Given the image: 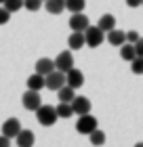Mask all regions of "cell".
<instances>
[{
    "mask_svg": "<svg viewBox=\"0 0 143 147\" xmlns=\"http://www.w3.org/2000/svg\"><path fill=\"white\" fill-rule=\"evenodd\" d=\"M40 6H42V0H23V9L28 11H40Z\"/></svg>",
    "mask_w": 143,
    "mask_h": 147,
    "instance_id": "25",
    "label": "cell"
},
{
    "mask_svg": "<svg viewBox=\"0 0 143 147\" xmlns=\"http://www.w3.org/2000/svg\"><path fill=\"white\" fill-rule=\"evenodd\" d=\"M55 67L59 71H63V74L74 67V55H72V51H61L59 53L57 59H55Z\"/></svg>",
    "mask_w": 143,
    "mask_h": 147,
    "instance_id": "5",
    "label": "cell"
},
{
    "mask_svg": "<svg viewBox=\"0 0 143 147\" xmlns=\"http://www.w3.org/2000/svg\"><path fill=\"white\" fill-rule=\"evenodd\" d=\"M65 84L67 86H72V88H82L84 86V74L76 69V67H72L70 71H65Z\"/></svg>",
    "mask_w": 143,
    "mask_h": 147,
    "instance_id": "7",
    "label": "cell"
},
{
    "mask_svg": "<svg viewBox=\"0 0 143 147\" xmlns=\"http://www.w3.org/2000/svg\"><path fill=\"white\" fill-rule=\"evenodd\" d=\"M53 69H57V67H55V59H46V57H42V59H38V61H36V71L42 74V76L51 74Z\"/></svg>",
    "mask_w": 143,
    "mask_h": 147,
    "instance_id": "15",
    "label": "cell"
},
{
    "mask_svg": "<svg viewBox=\"0 0 143 147\" xmlns=\"http://www.w3.org/2000/svg\"><path fill=\"white\" fill-rule=\"evenodd\" d=\"M42 2H46V0H42Z\"/></svg>",
    "mask_w": 143,
    "mask_h": 147,
    "instance_id": "34",
    "label": "cell"
},
{
    "mask_svg": "<svg viewBox=\"0 0 143 147\" xmlns=\"http://www.w3.org/2000/svg\"><path fill=\"white\" fill-rule=\"evenodd\" d=\"M99 126L97 118L93 113H84V116H78V122H76V130L80 135H91V132Z\"/></svg>",
    "mask_w": 143,
    "mask_h": 147,
    "instance_id": "3",
    "label": "cell"
},
{
    "mask_svg": "<svg viewBox=\"0 0 143 147\" xmlns=\"http://www.w3.org/2000/svg\"><path fill=\"white\" fill-rule=\"evenodd\" d=\"M91 99L88 97H74L72 101V109H74V116H84V113H91Z\"/></svg>",
    "mask_w": 143,
    "mask_h": 147,
    "instance_id": "8",
    "label": "cell"
},
{
    "mask_svg": "<svg viewBox=\"0 0 143 147\" xmlns=\"http://www.w3.org/2000/svg\"><path fill=\"white\" fill-rule=\"evenodd\" d=\"M0 4H4V0H0Z\"/></svg>",
    "mask_w": 143,
    "mask_h": 147,
    "instance_id": "32",
    "label": "cell"
},
{
    "mask_svg": "<svg viewBox=\"0 0 143 147\" xmlns=\"http://www.w3.org/2000/svg\"><path fill=\"white\" fill-rule=\"evenodd\" d=\"M84 6H86V0H65V11L70 13H80L84 11Z\"/></svg>",
    "mask_w": 143,
    "mask_h": 147,
    "instance_id": "21",
    "label": "cell"
},
{
    "mask_svg": "<svg viewBox=\"0 0 143 147\" xmlns=\"http://www.w3.org/2000/svg\"><path fill=\"white\" fill-rule=\"evenodd\" d=\"M88 139H91V143H93L95 147H101V145L105 143V132L99 130V128H95L91 135H88Z\"/></svg>",
    "mask_w": 143,
    "mask_h": 147,
    "instance_id": "22",
    "label": "cell"
},
{
    "mask_svg": "<svg viewBox=\"0 0 143 147\" xmlns=\"http://www.w3.org/2000/svg\"><path fill=\"white\" fill-rule=\"evenodd\" d=\"M135 49H137V55H139V57H143V36L137 40V42H135Z\"/></svg>",
    "mask_w": 143,
    "mask_h": 147,
    "instance_id": "28",
    "label": "cell"
},
{
    "mask_svg": "<svg viewBox=\"0 0 143 147\" xmlns=\"http://www.w3.org/2000/svg\"><path fill=\"white\" fill-rule=\"evenodd\" d=\"M21 103H23V107H25V109L36 111L40 105H42L40 90H30V88H28V92H23V97H21Z\"/></svg>",
    "mask_w": 143,
    "mask_h": 147,
    "instance_id": "4",
    "label": "cell"
},
{
    "mask_svg": "<svg viewBox=\"0 0 143 147\" xmlns=\"http://www.w3.org/2000/svg\"><path fill=\"white\" fill-rule=\"evenodd\" d=\"M131 69H133V74H137V76H141L143 74V57H135L133 61H131Z\"/></svg>",
    "mask_w": 143,
    "mask_h": 147,
    "instance_id": "24",
    "label": "cell"
},
{
    "mask_svg": "<svg viewBox=\"0 0 143 147\" xmlns=\"http://www.w3.org/2000/svg\"><path fill=\"white\" fill-rule=\"evenodd\" d=\"M44 9L51 13V15H61L65 11V0H46Z\"/></svg>",
    "mask_w": 143,
    "mask_h": 147,
    "instance_id": "16",
    "label": "cell"
},
{
    "mask_svg": "<svg viewBox=\"0 0 143 147\" xmlns=\"http://www.w3.org/2000/svg\"><path fill=\"white\" fill-rule=\"evenodd\" d=\"M2 6H4L9 13H17V11L23 9V0H4Z\"/></svg>",
    "mask_w": 143,
    "mask_h": 147,
    "instance_id": "23",
    "label": "cell"
},
{
    "mask_svg": "<svg viewBox=\"0 0 143 147\" xmlns=\"http://www.w3.org/2000/svg\"><path fill=\"white\" fill-rule=\"evenodd\" d=\"M57 116L59 118H63V120H67V118H72L74 116V109H72V103H63V101H59V105H57Z\"/></svg>",
    "mask_w": 143,
    "mask_h": 147,
    "instance_id": "20",
    "label": "cell"
},
{
    "mask_svg": "<svg viewBox=\"0 0 143 147\" xmlns=\"http://www.w3.org/2000/svg\"><path fill=\"white\" fill-rule=\"evenodd\" d=\"M120 57L124 59V61H133L135 57H137V49H135L133 42H124L120 46Z\"/></svg>",
    "mask_w": 143,
    "mask_h": 147,
    "instance_id": "18",
    "label": "cell"
},
{
    "mask_svg": "<svg viewBox=\"0 0 143 147\" xmlns=\"http://www.w3.org/2000/svg\"><path fill=\"white\" fill-rule=\"evenodd\" d=\"M11 141H13V139L4 137V135H0V147H11Z\"/></svg>",
    "mask_w": 143,
    "mask_h": 147,
    "instance_id": "29",
    "label": "cell"
},
{
    "mask_svg": "<svg viewBox=\"0 0 143 147\" xmlns=\"http://www.w3.org/2000/svg\"><path fill=\"white\" fill-rule=\"evenodd\" d=\"M36 120L42 126H53L59 120L57 116V109L53 107V105H40V107L36 109Z\"/></svg>",
    "mask_w": 143,
    "mask_h": 147,
    "instance_id": "1",
    "label": "cell"
},
{
    "mask_svg": "<svg viewBox=\"0 0 143 147\" xmlns=\"http://www.w3.org/2000/svg\"><path fill=\"white\" fill-rule=\"evenodd\" d=\"M9 19H11V13H9V11H6L4 6H2V9H0V25L9 23Z\"/></svg>",
    "mask_w": 143,
    "mask_h": 147,
    "instance_id": "26",
    "label": "cell"
},
{
    "mask_svg": "<svg viewBox=\"0 0 143 147\" xmlns=\"http://www.w3.org/2000/svg\"><path fill=\"white\" fill-rule=\"evenodd\" d=\"M34 141H36V135L28 128H21V132L15 137V143L19 147H34Z\"/></svg>",
    "mask_w": 143,
    "mask_h": 147,
    "instance_id": "11",
    "label": "cell"
},
{
    "mask_svg": "<svg viewBox=\"0 0 143 147\" xmlns=\"http://www.w3.org/2000/svg\"><path fill=\"white\" fill-rule=\"evenodd\" d=\"M88 25H91V21H88V17L84 15L82 11H80V13H72V17H70V28H72V32H84Z\"/></svg>",
    "mask_w": 143,
    "mask_h": 147,
    "instance_id": "9",
    "label": "cell"
},
{
    "mask_svg": "<svg viewBox=\"0 0 143 147\" xmlns=\"http://www.w3.org/2000/svg\"><path fill=\"white\" fill-rule=\"evenodd\" d=\"M107 42H110L112 46H122V44H124L126 42V32H122V30H110V32H107Z\"/></svg>",
    "mask_w": 143,
    "mask_h": 147,
    "instance_id": "14",
    "label": "cell"
},
{
    "mask_svg": "<svg viewBox=\"0 0 143 147\" xmlns=\"http://www.w3.org/2000/svg\"><path fill=\"white\" fill-rule=\"evenodd\" d=\"M141 6H143V0H141Z\"/></svg>",
    "mask_w": 143,
    "mask_h": 147,
    "instance_id": "33",
    "label": "cell"
},
{
    "mask_svg": "<svg viewBox=\"0 0 143 147\" xmlns=\"http://www.w3.org/2000/svg\"><path fill=\"white\" fill-rule=\"evenodd\" d=\"M67 44H70V49H72V51H80L82 46H86L84 32H72L70 38H67Z\"/></svg>",
    "mask_w": 143,
    "mask_h": 147,
    "instance_id": "12",
    "label": "cell"
},
{
    "mask_svg": "<svg viewBox=\"0 0 143 147\" xmlns=\"http://www.w3.org/2000/svg\"><path fill=\"white\" fill-rule=\"evenodd\" d=\"M28 88L30 90H42L46 88V76H42V74H32V76L28 78Z\"/></svg>",
    "mask_w": 143,
    "mask_h": 147,
    "instance_id": "13",
    "label": "cell"
},
{
    "mask_svg": "<svg viewBox=\"0 0 143 147\" xmlns=\"http://www.w3.org/2000/svg\"><path fill=\"white\" fill-rule=\"evenodd\" d=\"M97 25H99V28L107 34L110 30H114V28H116V17H114V15H110V13H105V15H101V19H99V23H97Z\"/></svg>",
    "mask_w": 143,
    "mask_h": 147,
    "instance_id": "19",
    "label": "cell"
},
{
    "mask_svg": "<svg viewBox=\"0 0 143 147\" xmlns=\"http://www.w3.org/2000/svg\"><path fill=\"white\" fill-rule=\"evenodd\" d=\"M57 97H59V101H63V103H72L74 97H76V88H72V86L63 84V86L57 90Z\"/></svg>",
    "mask_w": 143,
    "mask_h": 147,
    "instance_id": "17",
    "label": "cell"
},
{
    "mask_svg": "<svg viewBox=\"0 0 143 147\" xmlns=\"http://www.w3.org/2000/svg\"><path fill=\"white\" fill-rule=\"evenodd\" d=\"M141 36H139V32H135V30H131V32H126V42H137V40H139Z\"/></svg>",
    "mask_w": 143,
    "mask_h": 147,
    "instance_id": "27",
    "label": "cell"
},
{
    "mask_svg": "<svg viewBox=\"0 0 143 147\" xmlns=\"http://www.w3.org/2000/svg\"><path fill=\"white\" fill-rule=\"evenodd\" d=\"M126 4L131 9H137V6H141V0H126Z\"/></svg>",
    "mask_w": 143,
    "mask_h": 147,
    "instance_id": "30",
    "label": "cell"
},
{
    "mask_svg": "<svg viewBox=\"0 0 143 147\" xmlns=\"http://www.w3.org/2000/svg\"><path fill=\"white\" fill-rule=\"evenodd\" d=\"M65 84V74L59 69H53L51 74H46V88L49 90H59Z\"/></svg>",
    "mask_w": 143,
    "mask_h": 147,
    "instance_id": "6",
    "label": "cell"
},
{
    "mask_svg": "<svg viewBox=\"0 0 143 147\" xmlns=\"http://www.w3.org/2000/svg\"><path fill=\"white\" fill-rule=\"evenodd\" d=\"M135 147H143V143H137V145H135Z\"/></svg>",
    "mask_w": 143,
    "mask_h": 147,
    "instance_id": "31",
    "label": "cell"
},
{
    "mask_svg": "<svg viewBox=\"0 0 143 147\" xmlns=\"http://www.w3.org/2000/svg\"><path fill=\"white\" fill-rule=\"evenodd\" d=\"M84 38H86V46L91 49H97V46L105 40V32L99 28V25H88L84 30Z\"/></svg>",
    "mask_w": 143,
    "mask_h": 147,
    "instance_id": "2",
    "label": "cell"
},
{
    "mask_svg": "<svg viewBox=\"0 0 143 147\" xmlns=\"http://www.w3.org/2000/svg\"><path fill=\"white\" fill-rule=\"evenodd\" d=\"M19 132H21V122H19L17 118H9V120H4V124H2V135H4V137L15 139Z\"/></svg>",
    "mask_w": 143,
    "mask_h": 147,
    "instance_id": "10",
    "label": "cell"
}]
</instances>
